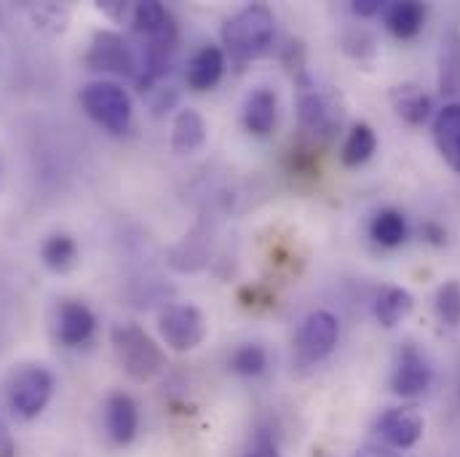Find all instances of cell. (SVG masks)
Segmentation results:
<instances>
[{"label":"cell","instance_id":"obj_1","mask_svg":"<svg viewBox=\"0 0 460 457\" xmlns=\"http://www.w3.org/2000/svg\"><path fill=\"white\" fill-rule=\"evenodd\" d=\"M276 38V16L265 3H249L223 27V46L235 62H252L270 51Z\"/></svg>","mask_w":460,"mask_h":457},{"label":"cell","instance_id":"obj_2","mask_svg":"<svg viewBox=\"0 0 460 457\" xmlns=\"http://www.w3.org/2000/svg\"><path fill=\"white\" fill-rule=\"evenodd\" d=\"M111 343H113L118 364L137 382L153 380L166 366V356H164L161 345L155 343L139 324H115L111 330Z\"/></svg>","mask_w":460,"mask_h":457},{"label":"cell","instance_id":"obj_3","mask_svg":"<svg viewBox=\"0 0 460 457\" xmlns=\"http://www.w3.org/2000/svg\"><path fill=\"white\" fill-rule=\"evenodd\" d=\"M54 396V374L40 364L19 366L5 385V404L22 420H35L43 415Z\"/></svg>","mask_w":460,"mask_h":457},{"label":"cell","instance_id":"obj_4","mask_svg":"<svg viewBox=\"0 0 460 457\" xmlns=\"http://www.w3.org/2000/svg\"><path fill=\"white\" fill-rule=\"evenodd\" d=\"M81 105L86 115L111 134H126L131 128V97L113 81H94L81 92Z\"/></svg>","mask_w":460,"mask_h":457},{"label":"cell","instance_id":"obj_5","mask_svg":"<svg viewBox=\"0 0 460 457\" xmlns=\"http://www.w3.org/2000/svg\"><path fill=\"white\" fill-rule=\"evenodd\" d=\"M297 118L300 126L322 142L332 139L341 126V113L335 102L314 86L308 73L297 75Z\"/></svg>","mask_w":460,"mask_h":457},{"label":"cell","instance_id":"obj_6","mask_svg":"<svg viewBox=\"0 0 460 457\" xmlns=\"http://www.w3.org/2000/svg\"><path fill=\"white\" fill-rule=\"evenodd\" d=\"M158 332L172 350L188 353L207 340V319L196 305L177 303V305H169L166 311H161Z\"/></svg>","mask_w":460,"mask_h":457},{"label":"cell","instance_id":"obj_7","mask_svg":"<svg viewBox=\"0 0 460 457\" xmlns=\"http://www.w3.org/2000/svg\"><path fill=\"white\" fill-rule=\"evenodd\" d=\"M86 67L97 73H113V75H137L139 57L123 35H118L113 30H100L94 32L89 43Z\"/></svg>","mask_w":460,"mask_h":457},{"label":"cell","instance_id":"obj_8","mask_svg":"<svg viewBox=\"0 0 460 457\" xmlns=\"http://www.w3.org/2000/svg\"><path fill=\"white\" fill-rule=\"evenodd\" d=\"M434 382V366L429 356L415 343H404L396 353L391 372V391L404 399H415L426 393Z\"/></svg>","mask_w":460,"mask_h":457},{"label":"cell","instance_id":"obj_9","mask_svg":"<svg viewBox=\"0 0 460 457\" xmlns=\"http://www.w3.org/2000/svg\"><path fill=\"white\" fill-rule=\"evenodd\" d=\"M341 338V324L330 311H314L305 316L300 335H297V356L303 364H319L324 361Z\"/></svg>","mask_w":460,"mask_h":457},{"label":"cell","instance_id":"obj_10","mask_svg":"<svg viewBox=\"0 0 460 457\" xmlns=\"http://www.w3.org/2000/svg\"><path fill=\"white\" fill-rule=\"evenodd\" d=\"M426 420L415 407H394L380 415L377 434L391 450H410L423 439Z\"/></svg>","mask_w":460,"mask_h":457},{"label":"cell","instance_id":"obj_11","mask_svg":"<svg viewBox=\"0 0 460 457\" xmlns=\"http://www.w3.org/2000/svg\"><path fill=\"white\" fill-rule=\"evenodd\" d=\"M105 428H108V436L111 442L118 447H126L134 442L137 431H139V409H137V401L123 393V391H115L108 396L105 401Z\"/></svg>","mask_w":460,"mask_h":457},{"label":"cell","instance_id":"obj_12","mask_svg":"<svg viewBox=\"0 0 460 457\" xmlns=\"http://www.w3.org/2000/svg\"><path fill=\"white\" fill-rule=\"evenodd\" d=\"M97 319L94 313L78 303V300H65L57 311V338L67 347H78L94 335Z\"/></svg>","mask_w":460,"mask_h":457},{"label":"cell","instance_id":"obj_13","mask_svg":"<svg viewBox=\"0 0 460 457\" xmlns=\"http://www.w3.org/2000/svg\"><path fill=\"white\" fill-rule=\"evenodd\" d=\"M226 73V54L220 46H201L188 67H185V81L193 92H209L220 83Z\"/></svg>","mask_w":460,"mask_h":457},{"label":"cell","instance_id":"obj_14","mask_svg":"<svg viewBox=\"0 0 460 457\" xmlns=\"http://www.w3.org/2000/svg\"><path fill=\"white\" fill-rule=\"evenodd\" d=\"M434 142L445 163L460 174V105H445L434 118Z\"/></svg>","mask_w":460,"mask_h":457},{"label":"cell","instance_id":"obj_15","mask_svg":"<svg viewBox=\"0 0 460 457\" xmlns=\"http://www.w3.org/2000/svg\"><path fill=\"white\" fill-rule=\"evenodd\" d=\"M437 86L442 97L460 94V30H447L437 57Z\"/></svg>","mask_w":460,"mask_h":457},{"label":"cell","instance_id":"obj_16","mask_svg":"<svg viewBox=\"0 0 460 457\" xmlns=\"http://www.w3.org/2000/svg\"><path fill=\"white\" fill-rule=\"evenodd\" d=\"M279 115V100L270 89H257L246 97L243 105V126L254 136H268L276 126Z\"/></svg>","mask_w":460,"mask_h":457},{"label":"cell","instance_id":"obj_17","mask_svg":"<svg viewBox=\"0 0 460 457\" xmlns=\"http://www.w3.org/2000/svg\"><path fill=\"white\" fill-rule=\"evenodd\" d=\"M385 27L394 38L410 40L415 38L423 24H426V5L418 0H402V3H388L385 8Z\"/></svg>","mask_w":460,"mask_h":457},{"label":"cell","instance_id":"obj_18","mask_svg":"<svg viewBox=\"0 0 460 457\" xmlns=\"http://www.w3.org/2000/svg\"><path fill=\"white\" fill-rule=\"evenodd\" d=\"M415 308V300L407 289L402 286H383L377 300H375V319L380 327L394 330L396 324H402Z\"/></svg>","mask_w":460,"mask_h":457},{"label":"cell","instance_id":"obj_19","mask_svg":"<svg viewBox=\"0 0 460 457\" xmlns=\"http://www.w3.org/2000/svg\"><path fill=\"white\" fill-rule=\"evenodd\" d=\"M207 142V123L196 110H180L172 126V147L180 155H190L201 150Z\"/></svg>","mask_w":460,"mask_h":457},{"label":"cell","instance_id":"obj_20","mask_svg":"<svg viewBox=\"0 0 460 457\" xmlns=\"http://www.w3.org/2000/svg\"><path fill=\"white\" fill-rule=\"evenodd\" d=\"M391 102L396 115L410 126H423L431 115V97L418 86H396Z\"/></svg>","mask_w":460,"mask_h":457},{"label":"cell","instance_id":"obj_21","mask_svg":"<svg viewBox=\"0 0 460 457\" xmlns=\"http://www.w3.org/2000/svg\"><path fill=\"white\" fill-rule=\"evenodd\" d=\"M377 150V136H375V128L369 123H353L348 136L343 142V150H341V161H343L348 169H358L364 166Z\"/></svg>","mask_w":460,"mask_h":457},{"label":"cell","instance_id":"obj_22","mask_svg":"<svg viewBox=\"0 0 460 457\" xmlns=\"http://www.w3.org/2000/svg\"><path fill=\"white\" fill-rule=\"evenodd\" d=\"M369 235L375 243L385 246V249H396L407 241V220L402 212L396 209H383L372 217L369 223Z\"/></svg>","mask_w":460,"mask_h":457},{"label":"cell","instance_id":"obj_23","mask_svg":"<svg viewBox=\"0 0 460 457\" xmlns=\"http://www.w3.org/2000/svg\"><path fill=\"white\" fill-rule=\"evenodd\" d=\"M40 257L43 265L54 273H65L75 265L78 259V246L70 235H51L46 238V243L40 246Z\"/></svg>","mask_w":460,"mask_h":457},{"label":"cell","instance_id":"obj_24","mask_svg":"<svg viewBox=\"0 0 460 457\" xmlns=\"http://www.w3.org/2000/svg\"><path fill=\"white\" fill-rule=\"evenodd\" d=\"M228 366L230 372H235V374H241V377H257V374H262L265 366H268V353H265V347H260V345H238V347L230 353Z\"/></svg>","mask_w":460,"mask_h":457},{"label":"cell","instance_id":"obj_25","mask_svg":"<svg viewBox=\"0 0 460 457\" xmlns=\"http://www.w3.org/2000/svg\"><path fill=\"white\" fill-rule=\"evenodd\" d=\"M434 311H437V316H439V321H442L445 327L458 330L460 327V281L450 278V281H445V284L437 289V294H434Z\"/></svg>","mask_w":460,"mask_h":457},{"label":"cell","instance_id":"obj_26","mask_svg":"<svg viewBox=\"0 0 460 457\" xmlns=\"http://www.w3.org/2000/svg\"><path fill=\"white\" fill-rule=\"evenodd\" d=\"M345 51L356 62H372L375 59V38L367 30H356L345 35Z\"/></svg>","mask_w":460,"mask_h":457},{"label":"cell","instance_id":"obj_27","mask_svg":"<svg viewBox=\"0 0 460 457\" xmlns=\"http://www.w3.org/2000/svg\"><path fill=\"white\" fill-rule=\"evenodd\" d=\"M246 457H281L273 436H270V431H257V436H254Z\"/></svg>","mask_w":460,"mask_h":457},{"label":"cell","instance_id":"obj_28","mask_svg":"<svg viewBox=\"0 0 460 457\" xmlns=\"http://www.w3.org/2000/svg\"><path fill=\"white\" fill-rule=\"evenodd\" d=\"M385 5L380 3V0H353L350 3V11L356 13V16H361V19H369V16H375V13H380Z\"/></svg>","mask_w":460,"mask_h":457},{"label":"cell","instance_id":"obj_29","mask_svg":"<svg viewBox=\"0 0 460 457\" xmlns=\"http://www.w3.org/2000/svg\"><path fill=\"white\" fill-rule=\"evenodd\" d=\"M420 235L429 241V243H434V246H442L445 241H447V233L442 225H437V223H426L423 228H420Z\"/></svg>","mask_w":460,"mask_h":457},{"label":"cell","instance_id":"obj_30","mask_svg":"<svg viewBox=\"0 0 460 457\" xmlns=\"http://www.w3.org/2000/svg\"><path fill=\"white\" fill-rule=\"evenodd\" d=\"M0 457H16V444H13V436L8 431V426L0 420Z\"/></svg>","mask_w":460,"mask_h":457},{"label":"cell","instance_id":"obj_31","mask_svg":"<svg viewBox=\"0 0 460 457\" xmlns=\"http://www.w3.org/2000/svg\"><path fill=\"white\" fill-rule=\"evenodd\" d=\"M353 457H402L399 453H394L391 447H364L358 450Z\"/></svg>","mask_w":460,"mask_h":457}]
</instances>
